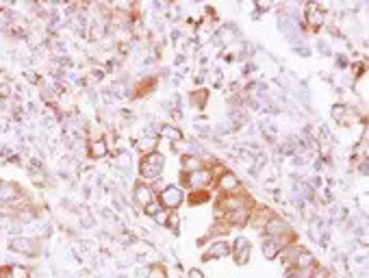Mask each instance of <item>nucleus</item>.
Here are the masks:
<instances>
[{
	"label": "nucleus",
	"instance_id": "25",
	"mask_svg": "<svg viewBox=\"0 0 369 278\" xmlns=\"http://www.w3.org/2000/svg\"><path fill=\"white\" fill-rule=\"evenodd\" d=\"M168 215H170V211H165V209H161V211H159V213H156V215H154V220H156V222H159V224H161V226H165V224H168Z\"/></svg>",
	"mask_w": 369,
	"mask_h": 278
},
{
	"label": "nucleus",
	"instance_id": "19",
	"mask_svg": "<svg viewBox=\"0 0 369 278\" xmlns=\"http://www.w3.org/2000/svg\"><path fill=\"white\" fill-rule=\"evenodd\" d=\"M330 117L335 120V122H345V120H347V105H343V103L332 105V109H330Z\"/></svg>",
	"mask_w": 369,
	"mask_h": 278
},
{
	"label": "nucleus",
	"instance_id": "26",
	"mask_svg": "<svg viewBox=\"0 0 369 278\" xmlns=\"http://www.w3.org/2000/svg\"><path fill=\"white\" fill-rule=\"evenodd\" d=\"M189 278H204V274H202V270H198V267H191V270L187 272Z\"/></svg>",
	"mask_w": 369,
	"mask_h": 278
},
{
	"label": "nucleus",
	"instance_id": "20",
	"mask_svg": "<svg viewBox=\"0 0 369 278\" xmlns=\"http://www.w3.org/2000/svg\"><path fill=\"white\" fill-rule=\"evenodd\" d=\"M207 98H209V91L207 89H196V91H191V96H189V103L193 107H204L207 105Z\"/></svg>",
	"mask_w": 369,
	"mask_h": 278
},
{
	"label": "nucleus",
	"instance_id": "16",
	"mask_svg": "<svg viewBox=\"0 0 369 278\" xmlns=\"http://www.w3.org/2000/svg\"><path fill=\"white\" fill-rule=\"evenodd\" d=\"M202 165H204L202 156H193V154H182V156H180V170H182V172L200 170Z\"/></svg>",
	"mask_w": 369,
	"mask_h": 278
},
{
	"label": "nucleus",
	"instance_id": "2",
	"mask_svg": "<svg viewBox=\"0 0 369 278\" xmlns=\"http://www.w3.org/2000/svg\"><path fill=\"white\" fill-rule=\"evenodd\" d=\"M163 168H165V156L156 150L150 154H144L139 161V176L144 178V183H154L156 178L163 176Z\"/></svg>",
	"mask_w": 369,
	"mask_h": 278
},
{
	"label": "nucleus",
	"instance_id": "15",
	"mask_svg": "<svg viewBox=\"0 0 369 278\" xmlns=\"http://www.w3.org/2000/svg\"><path fill=\"white\" fill-rule=\"evenodd\" d=\"M156 148H159V135H146L144 139H139V144H137V150L141 154L156 152Z\"/></svg>",
	"mask_w": 369,
	"mask_h": 278
},
{
	"label": "nucleus",
	"instance_id": "5",
	"mask_svg": "<svg viewBox=\"0 0 369 278\" xmlns=\"http://www.w3.org/2000/svg\"><path fill=\"white\" fill-rule=\"evenodd\" d=\"M226 256H230V242L226 237H217L202 252V261H219V259H226Z\"/></svg>",
	"mask_w": 369,
	"mask_h": 278
},
{
	"label": "nucleus",
	"instance_id": "22",
	"mask_svg": "<svg viewBox=\"0 0 369 278\" xmlns=\"http://www.w3.org/2000/svg\"><path fill=\"white\" fill-rule=\"evenodd\" d=\"M161 209H163V207L159 205V200H152L148 207H144V213H146L148 217H154V215H156V213H159Z\"/></svg>",
	"mask_w": 369,
	"mask_h": 278
},
{
	"label": "nucleus",
	"instance_id": "3",
	"mask_svg": "<svg viewBox=\"0 0 369 278\" xmlns=\"http://www.w3.org/2000/svg\"><path fill=\"white\" fill-rule=\"evenodd\" d=\"M182 202H184V191H182L180 185L170 183L159 191V205L165 211H176Z\"/></svg>",
	"mask_w": 369,
	"mask_h": 278
},
{
	"label": "nucleus",
	"instance_id": "7",
	"mask_svg": "<svg viewBox=\"0 0 369 278\" xmlns=\"http://www.w3.org/2000/svg\"><path fill=\"white\" fill-rule=\"evenodd\" d=\"M263 237H278V235H284V233H289L291 226H289V222L280 217V215H272L270 220L263 224Z\"/></svg>",
	"mask_w": 369,
	"mask_h": 278
},
{
	"label": "nucleus",
	"instance_id": "27",
	"mask_svg": "<svg viewBox=\"0 0 369 278\" xmlns=\"http://www.w3.org/2000/svg\"><path fill=\"white\" fill-rule=\"evenodd\" d=\"M282 278H295V272H287V274H284Z\"/></svg>",
	"mask_w": 369,
	"mask_h": 278
},
{
	"label": "nucleus",
	"instance_id": "8",
	"mask_svg": "<svg viewBox=\"0 0 369 278\" xmlns=\"http://www.w3.org/2000/svg\"><path fill=\"white\" fill-rule=\"evenodd\" d=\"M304 20H306V24L311 26L313 31H319L321 26H324V22H326V11L317 3H309L306 5V13H304Z\"/></svg>",
	"mask_w": 369,
	"mask_h": 278
},
{
	"label": "nucleus",
	"instance_id": "13",
	"mask_svg": "<svg viewBox=\"0 0 369 278\" xmlns=\"http://www.w3.org/2000/svg\"><path fill=\"white\" fill-rule=\"evenodd\" d=\"M87 150H89L91 159H102V156H107V152H109V146H107L105 139L98 137V139H91L87 144Z\"/></svg>",
	"mask_w": 369,
	"mask_h": 278
},
{
	"label": "nucleus",
	"instance_id": "4",
	"mask_svg": "<svg viewBox=\"0 0 369 278\" xmlns=\"http://www.w3.org/2000/svg\"><path fill=\"white\" fill-rule=\"evenodd\" d=\"M215 185H217V189L221 196H233V193H239L243 187V183L241 178L235 174V172H230V170H224L217 178H215Z\"/></svg>",
	"mask_w": 369,
	"mask_h": 278
},
{
	"label": "nucleus",
	"instance_id": "21",
	"mask_svg": "<svg viewBox=\"0 0 369 278\" xmlns=\"http://www.w3.org/2000/svg\"><path fill=\"white\" fill-rule=\"evenodd\" d=\"M165 226H168L170 230H174L176 235L180 233V217H178V213H176V211H170V215H168V224H165Z\"/></svg>",
	"mask_w": 369,
	"mask_h": 278
},
{
	"label": "nucleus",
	"instance_id": "23",
	"mask_svg": "<svg viewBox=\"0 0 369 278\" xmlns=\"http://www.w3.org/2000/svg\"><path fill=\"white\" fill-rule=\"evenodd\" d=\"M311 278H330V270H328V267L315 265V267H313V272H311Z\"/></svg>",
	"mask_w": 369,
	"mask_h": 278
},
{
	"label": "nucleus",
	"instance_id": "10",
	"mask_svg": "<svg viewBox=\"0 0 369 278\" xmlns=\"http://www.w3.org/2000/svg\"><path fill=\"white\" fill-rule=\"evenodd\" d=\"M133 196H135V205L144 209V207H148V205H150V202L156 198V193H154V189H152L150 183H144V181H141V183L135 185V193H133Z\"/></svg>",
	"mask_w": 369,
	"mask_h": 278
},
{
	"label": "nucleus",
	"instance_id": "14",
	"mask_svg": "<svg viewBox=\"0 0 369 278\" xmlns=\"http://www.w3.org/2000/svg\"><path fill=\"white\" fill-rule=\"evenodd\" d=\"M159 137H163V139H170V142H172V146H174V144H180V142H182V131H180L178 126L163 124V126H161V131H159Z\"/></svg>",
	"mask_w": 369,
	"mask_h": 278
},
{
	"label": "nucleus",
	"instance_id": "1",
	"mask_svg": "<svg viewBox=\"0 0 369 278\" xmlns=\"http://www.w3.org/2000/svg\"><path fill=\"white\" fill-rule=\"evenodd\" d=\"M180 183L184 187H189L191 191L196 189H211L215 185V176L211 172L209 165H202L200 170L193 172H180Z\"/></svg>",
	"mask_w": 369,
	"mask_h": 278
},
{
	"label": "nucleus",
	"instance_id": "6",
	"mask_svg": "<svg viewBox=\"0 0 369 278\" xmlns=\"http://www.w3.org/2000/svg\"><path fill=\"white\" fill-rule=\"evenodd\" d=\"M230 254H233L237 265H245L250 263V254H252V244L248 237H237L233 244H230Z\"/></svg>",
	"mask_w": 369,
	"mask_h": 278
},
{
	"label": "nucleus",
	"instance_id": "24",
	"mask_svg": "<svg viewBox=\"0 0 369 278\" xmlns=\"http://www.w3.org/2000/svg\"><path fill=\"white\" fill-rule=\"evenodd\" d=\"M148 278H168V274H165L163 265H154V267H150V272H148Z\"/></svg>",
	"mask_w": 369,
	"mask_h": 278
},
{
	"label": "nucleus",
	"instance_id": "17",
	"mask_svg": "<svg viewBox=\"0 0 369 278\" xmlns=\"http://www.w3.org/2000/svg\"><path fill=\"white\" fill-rule=\"evenodd\" d=\"M3 278H31V270L26 265H9L3 270Z\"/></svg>",
	"mask_w": 369,
	"mask_h": 278
},
{
	"label": "nucleus",
	"instance_id": "11",
	"mask_svg": "<svg viewBox=\"0 0 369 278\" xmlns=\"http://www.w3.org/2000/svg\"><path fill=\"white\" fill-rule=\"evenodd\" d=\"M22 198V187L17 183H0V202H15Z\"/></svg>",
	"mask_w": 369,
	"mask_h": 278
},
{
	"label": "nucleus",
	"instance_id": "18",
	"mask_svg": "<svg viewBox=\"0 0 369 278\" xmlns=\"http://www.w3.org/2000/svg\"><path fill=\"white\" fill-rule=\"evenodd\" d=\"M209 200H211V191L209 189H196V191H191L189 198H187L189 207H200V205H204V202H209Z\"/></svg>",
	"mask_w": 369,
	"mask_h": 278
},
{
	"label": "nucleus",
	"instance_id": "12",
	"mask_svg": "<svg viewBox=\"0 0 369 278\" xmlns=\"http://www.w3.org/2000/svg\"><path fill=\"white\" fill-rule=\"evenodd\" d=\"M313 267H315V256H313V252L306 248H300L298 254H295V261H293V270H313Z\"/></svg>",
	"mask_w": 369,
	"mask_h": 278
},
{
	"label": "nucleus",
	"instance_id": "9",
	"mask_svg": "<svg viewBox=\"0 0 369 278\" xmlns=\"http://www.w3.org/2000/svg\"><path fill=\"white\" fill-rule=\"evenodd\" d=\"M9 248L13 250V252H20V254H26V256H35L39 252V244L35 242V239H29V237H13Z\"/></svg>",
	"mask_w": 369,
	"mask_h": 278
}]
</instances>
